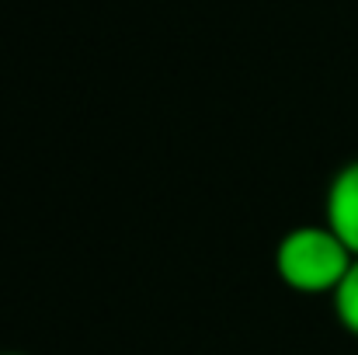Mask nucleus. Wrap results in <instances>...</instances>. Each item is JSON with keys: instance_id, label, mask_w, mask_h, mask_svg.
Here are the masks:
<instances>
[{"instance_id": "4", "label": "nucleus", "mask_w": 358, "mask_h": 355, "mask_svg": "<svg viewBox=\"0 0 358 355\" xmlns=\"http://www.w3.org/2000/svg\"><path fill=\"white\" fill-rule=\"evenodd\" d=\"M0 355H21V352H0Z\"/></svg>"}, {"instance_id": "3", "label": "nucleus", "mask_w": 358, "mask_h": 355, "mask_svg": "<svg viewBox=\"0 0 358 355\" xmlns=\"http://www.w3.org/2000/svg\"><path fill=\"white\" fill-rule=\"evenodd\" d=\"M331 296H334V314H338L341 328L358 338V258L352 261L348 275L341 279V286Z\"/></svg>"}, {"instance_id": "2", "label": "nucleus", "mask_w": 358, "mask_h": 355, "mask_svg": "<svg viewBox=\"0 0 358 355\" xmlns=\"http://www.w3.org/2000/svg\"><path fill=\"white\" fill-rule=\"evenodd\" d=\"M324 216H327V227L358 258V160H348L331 178V188L324 199Z\"/></svg>"}, {"instance_id": "1", "label": "nucleus", "mask_w": 358, "mask_h": 355, "mask_svg": "<svg viewBox=\"0 0 358 355\" xmlns=\"http://www.w3.org/2000/svg\"><path fill=\"white\" fill-rule=\"evenodd\" d=\"M355 254L345 247V240L324 227H296L278 240L275 247V272L278 279L296 293H334L341 279L348 275Z\"/></svg>"}]
</instances>
